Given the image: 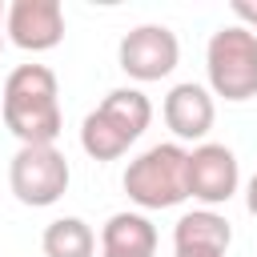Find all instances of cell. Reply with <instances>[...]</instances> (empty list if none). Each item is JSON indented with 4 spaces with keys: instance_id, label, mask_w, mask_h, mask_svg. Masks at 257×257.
Returning <instances> with one entry per match:
<instances>
[{
    "instance_id": "obj_1",
    "label": "cell",
    "mask_w": 257,
    "mask_h": 257,
    "mask_svg": "<svg viewBox=\"0 0 257 257\" xmlns=\"http://www.w3.org/2000/svg\"><path fill=\"white\" fill-rule=\"evenodd\" d=\"M0 116L20 145H56L64 133L56 72L48 64H16L0 88Z\"/></svg>"
},
{
    "instance_id": "obj_2",
    "label": "cell",
    "mask_w": 257,
    "mask_h": 257,
    "mask_svg": "<svg viewBox=\"0 0 257 257\" xmlns=\"http://www.w3.org/2000/svg\"><path fill=\"white\" fill-rule=\"evenodd\" d=\"M153 120V100L141 88H112L84 120H80V149L92 161H120L128 145L141 141V133Z\"/></svg>"
},
{
    "instance_id": "obj_3",
    "label": "cell",
    "mask_w": 257,
    "mask_h": 257,
    "mask_svg": "<svg viewBox=\"0 0 257 257\" xmlns=\"http://www.w3.org/2000/svg\"><path fill=\"white\" fill-rule=\"evenodd\" d=\"M120 185H124V197L145 213L177 209L181 201H189V149L177 141L149 145L124 165Z\"/></svg>"
},
{
    "instance_id": "obj_4",
    "label": "cell",
    "mask_w": 257,
    "mask_h": 257,
    "mask_svg": "<svg viewBox=\"0 0 257 257\" xmlns=\"http://www.w3.org/2000/svg\"><path fill=\"white\" fill-rule=\"evenodd\" d=\"M205 76L209 92L229 104L257 96V32L245 24H221L205 44Z\"/></svg>"
},
{
    "instance_id": "obj_5",
    "label": "cell",
    "mask_w": 257,
    "mask_h": 257,
    "mask_svg": "<svg viewBox=\"0 0 257 257\" xmlns=\"http://www.w3.org/2000/svg\"><path fill=\"white\" fill-rule=\"evenodd\" d=\"M72 169L56 145H20L8 161V189L28 209H48L68 193Z\"/></svg>"
},
{
    "instance_id": "obj_6",
    "label": "cell",
    "mask_w": 257,
    "mask_h": 257,
    "mask_svg": "<svg viewBox=\"0 0 257 257\" xmlns=\"http://www.w3.org/2000/svg\"><path fill=\"white\" fill-rule=\"evenodd\" d=\"M177 60H181V40L169 24H137L116 44V64L137 84L165 80L177 68Z\"/></svg>"
},
{
    "instance_id": "obj_7",
    "label": "cell",
    "mask_w": 257,
    "mask_h": 257,
    "mask_svg": "<svg viewBox=\"0 0 257 257\" xmlns=\"http://www.w3.org/2000/svg\"><path fill=\"white\" fill-rule=\"evenodd\" d=\"M241 189V165L229 145L205 141L189 149V197L201 201V209L229 205Z\"/></svg>"
},
{
    "instance_id": "obj_8",
    "label": "cell",
    "mask_w": 257,
    "mask_h": 257,
    "mask_svg": "<svg viewBox=\"0 0 257 257\" xmlns=\"http://www.w3.org/2000/svg\"><path fill=\"white\" fill-rule=\"evenodd\" d=\"M4 36L24 52H48L64 40L60 0H12L4 16Z\"/></svg>"
},
{
    "instance_id": "obj_9",
    "label": "cell",
    "mask_w": 257,
    "mask_h": 257,
    "mask_svg": "<svg viewBox=\"0 0 257 257\" xmlns=\"http://www.w3.org/2000/svg\"><path fill=\"white\" fill-rule=\"evenodd\" d=\"M161 116L169 124V133L181 141H193V145H205L213 120H217V104H213V92L197 80H181L165 92V104H161Z\"/></svg>"
},
{
    "instance_id": "obj_10",
    "label": "cell",
    "mask_w": 257,
    "mask_h": 257,
    "mask_svg": "<svg viewBox=\"0 0 257 257\" xmlns=\"http://www.w3.org/2000/svg\"><path fill=\"white\" fill-rule=\"evenodd\" d=\"M233 225L217 209L181 213L173 225V257H229Z\"/></svg>"
},
{
    "instance_id": "obj_11",
    "label": "cell",
    "mask_w": 257,
    "mask_h": 257,
    "mask_svg": "<svg viewBox=\"0 0 257 257\" xmlns=\"http://www.w3.org/2000/svg\"><path fill=\"white\" fill-rule=\"evenodd\" d=\"M100 253H112V257H153L157 253V225L145 213L120 209L100 229Z\"/></svg>"
},
{
    "instance_id": "obj_12",
    "label": "cell",
    "mask_w": 257,
    "mask_h": 257,
    "mask_svg": "<svg viewBox=\"0 0 257 257\" xmlns=\"http://www.w3.org/2000/svg\"><path fill=\"white\" fill-rule=\"evenodd\" d=\"M44 257H96V233L84 217H56L40 233Z\"/></svg>"
},
{
    "instance_id": "obj_13",
    "label": "cell",
    "mask_w": 257,
    "mask_h": 257,
    "mask_svg": "<svg viewBox=\"0 0 257 257\" xmlns=\"http://www.w3.org/2000/svg\"><path fill=\"white\" fill-rule=\"evenodd\" d=\"M233 16H237L249 32H257V4H253V0H233Z\"/></svg>"
},
{
    "instance_id": "obj_14",
    "label": "cell",
    "mask_w": 257,
    "mask_h": 257,
    "mask_svg": "<svg viewBox=\"0 0 257 257\" xmlns=\"http://www.w3.org/2000/svg\"><path fill=\"white\" fill-rule=\"evenodd\" d=\"M245 209H249V217H257V173H253L249 185H245Z\"/></svg>"
},
{
    "instance_id": "obj_15",
    "label": "cell",
    "mask_w": 257,
    "mask_h": 257,
    "mask_svg": "<svg viewBox=\"0 0 257 257\" xmlns=\"http://www.w3.org/2000/svg\"><path fill=\"white\" fill-rule=\"evenodd\" d=\"M4 16H8V4L0 0V28H4Z\"/></svg>"
},
{
    "instance_id": "obj_16",
    "label": "cell",
    "mask_w": 257,
    "mask_h": 257,
    "mask_svg": "<svg viewBox=\"0 0 257 257\" xmlns=\"http://www.w3.org/2000/svg\"><path fill=\"white\" fill-rule=\"evenodd\" d=\"M4 40H8V36H4V28H0V52H4Z\"/></svg>"
},
{
    "instance_id": "obj_17",
    "label": "cell",
    "mask_w": 257,
    "mask_h": 257,
    "mask_svg": "<svg viewBox=\"0 0 257 257\" xmlns=\"http://www.w3.org/2000/svg\"><path fill=\"white\" fill-rule=\"evenodd\" d=\"M100 257H112V253H100Z\"/></svg>"
}]
</instances>
